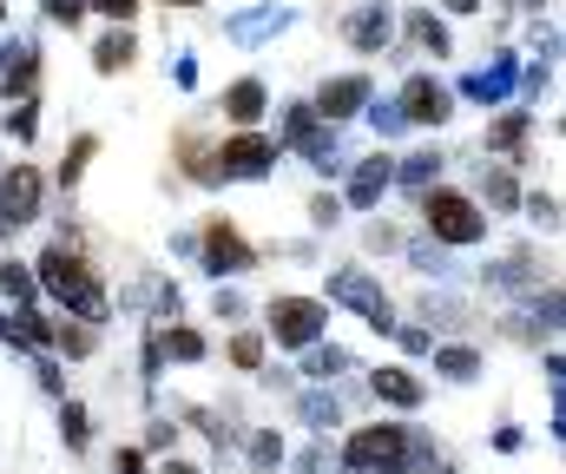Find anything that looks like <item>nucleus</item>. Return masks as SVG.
I'll return each instance as SVG.
<instances>
[{"instance_id": "6ab92c4d", "label": "nucleus", "mask_w": 566, "mask_h": 474, "mask_svg": "<svg viewBox=\"0 0 566 474\" xmlns=\"http://www.w3.org/2000/svg\"><path fill=\"white\" fill-rule=\"evenodd\" d=\"M53 343H60L66 356H93V343H99V336H93V323H60V329H53Z\"/></svg>"}, {"instance_id": "f03ea898", "label": "nucleus", "mask_w": 566, "mask_h": 474, "mask_svg": "<svg viewBox=\"0 0 566 474\" xmlns=\"http://www.w3.org/2000/svg\"><path fill=\"white\" fill-rule=\"evenodd\" d=\"M343 468L349 474H409V435H402L396 422L356 429L349 449H343Z\"/></svg>"}, {"instance_id": "b1692460", "label": "nucleus", "mask_w": 566, "mask_h": 474, "mask_svg": "<svg viewBox=\"0 0 566 474\" xmlns=\"http://www.w3.org/2000/svg\"><path fill=\"white\" fill-rule=\"evenodd\" d=\"M434 171H441V158H434V152H416L409 165H402V185H409V191H428V178H434Z\"/></svg>"}, {"instance_id": "2eb2a0df", "label": "nucleus", "mask_w": 566, "mask_h": 474, "mask_svg": "<svg viewBox=\"0 0 566 474\" xmlns=\"http://www.w3.org/2000/svg\"><path fill=\"white\" fill-rule=\"evenodd\" d=\"M343 369H349V349H310V356H303V376H310V382H329V376H343Z\"/></svg>"}, {"instance_id": "4468645a", "label": "nucleus", "mask_w": 566, "mask_h": 474, "mask_svg": "<svg viewBox=\"0 0 566 474\" xmlns=\"http://www.w3.org/2000/svg\"><path fill=\"white\" fill-rule=\"evenodd\" d=\"M224 113H231L238 126H251V119L264 113V86H258V80H238V86L224 93Z\"/></svg>"}, {"instance_id": "412c9836", "label": "nucleus", "mask_w": 566, "mask_h": 474, "mask_svg": "<svg viewBox=\"0 0 566 474\" xmlns=\"http://www.w3.org/2000/svg\"><path fill=\"white\" fill-rule=\"evenodd\" d=\"M507 80H514V66H494V73H474V80H468V93H474V99H501V93H507Z\"/></svg>"}, {"instance_id": "9b49d317", "label": "nucleus", "mask_w": 566, "mask_h": 474, "mask_svg": "<svg viewBox=\"0 0 566 474\" xmlns=\"http://www.w3.org/2000/svg\"><path fill=\"white\" fill-rule=\"evenodd\" d=\"M389 178H396V165H389V158H363V165H356V178H349V204H356V211H369V204L389 191Z\"/></svg>"}, {"instance_id": "c9c22d12", "label": "nucleus", "mask_w": 566, "mask_h": 474, "mask_svg": "<svg viewBox=\"0 0 566 474\" xmlns=\"http://www.w3.org/2000/svg\"><path fill=\"white\" fill-rule=\"evenodd\" d=\"M448 7H454V13H474V7H481V0H448Z\"/></svg>"}, {"instance_id": "473e14b6", "label": "nucleus", "mask_w": 566, "mask_h": 474, "mask_svg": "<svg viewBox=\"0 0 566 474\" xmlns=\"http://www.w3.org/2000/svg\"><path fill=\"white\" fill-rule=\"evenodd\" d=\"M310 218H316V224H336V218H343V204H336V198H316V204H310Z\"/></svg>"}, {"instance_id": "9d476101", "label": "nucleus", "mask_w": 566, "mask_h": 474, "mask_svg": "<svg viewBox=\"0 0 566 474\" xmlns=\"http://www.w3.org/2000/svg\"><path fill=\"white\" fill-rule=\"evenodd\" d=\"M363 99H369V80H363V73H349V80H329V86H323V99H316L310 113H323V119H349Z\"/></svg>"}, {"instance_id": "5701e85b", "label": "nucleus", "mask_w": 566, "mask_h": 474, "mask_svg": "<svg viewBox=\"0 0 566 474\" xmlns=\"http://www.w3.org/2000/svg\"><path fill=\"white\" fill-rule=\"evenodd\" d=\"M158 349H171L178 362H198V356H205V336H198V329H171V336H165Z\"/></svg>"}, {"instance_id": "f3484780", "label": "nucleus", "mask_w": 566, "mask_h": 474, "mask_svg": "<svg viewBox=\"0 0 566 474\" xmlns=\"http://www.w3.org/2000/svg\"><path fill=\"white\" fill-rule=\"evenodd\" d=\"M409 40H416L422 53H448V27H441L434 13H409Z\"/></svg>"}, {"instance_id": "72a5a7b5", "label": "nucleus", "mask_w": 566, "mask_h": 474, "mask_svg": "<svg viewBox=\"0 0 566 474\" xmlns=\"http://www.w3.org/2000/svg\"><path fill=\"white\" fill-rule=\"evenodd\" d=\"M93 7L113 13V20H133V13H139V0H93Z\"/></svg>"}, {"instance_id": "423d86ee", "label": "nucleus", "mask_w": 566, "mask_h": 474, "mask_svg": "<svg viewBox=\"0 0 566 474\" xmlns=\"http://www.w3.org/2000/svg\"><path fill=\"white\" fill-rule=\"evenodd\" d=\"M251 264H258L251 244H244L224 218H211V224H205V271H211V277H238V271H251Z\"/></svg>"}, {"instance_id": "58836bf2", "label": "nucleus", "mask_w": 566, "mask_h": 474, "mask_svg": "<svg viewBox=\"0 0 566 474\" xmlns=\"http://www.w3.org/2000/svg\"><path fill=\"white\" fill-rule=\"evenodd\" d=\"M0 231H7V224H0Z\"/></svg>"}, {"instance_id": "c756f323", "label": "nucleus", "mask_w": 566, "mask_h": 474, "mask_svg": "<svg viewBox=\"0 0 566 474\" xmlns=\"http://www.w3.org/2000/svg\"><path fill=\"white\" fill-rule=\"evenodd\" d=\"M86 158H93V139H80V146H73V158H66V165H60V178H66V185H73V178H80V171H86Z\"/></svg>"}, {"instance_id": "2f4dec72", "label": "nucleus", "mask_w": 566, "mask_h": 474, "mask_svg": "<svg viewBox=\"0 0 566 474\" xmlns=\"http://www.w3.org/2000/svg\"><path fill=\"white\" fill-rule=\"evenodd\" d=\"M416 271H448V257L434 244H416Z\"/></svg>"}, {"instance_id": "aec40b11", "label": "nucleus", "mask_w": 566, "mask_h": 474, "mask_svg": "<svg viewBox=\"0 0 566 474\" xmlns=\"http://www.w3.org/2000/svg\"><path fill=\"white\" fill-rule=\"evenodd\" d=\"M60 435H66V449H86V442H93V429H86V409H80V402H66V409H60Z\"/></svg>"}, {"instance_id": "dca6fc26", "label": "nucleus", "mask_w": 566, "mask_h": 474, "mask_svg": "<svg viewBox=\"0 0 566 474\" xmlns=\"http://www.w3.org/2000/svg\"><path fill=\"white\" fill-rule=\"evenodd\" d=\"M434 369H441L448 382H474V376H481V356H474V349H441Z\"/></svg>"}, {"instance_id": "ddd939ff", "label": "nucleus", "mask_w": 566, "mask_h": 474, "mask_svg": "<svg viewBox=\"0 0 566 474\" xmlns=\"http://www.w3.org/2000/svg\"><path fill=\"white\" fill-rule=\"evenodd\" d=\"M343 33H349L363 53H382V40H389V13H382V7H363V13H356Z\"/></svg>"}, {"instance_id": "39448f33", "label": "nucleus", "mask_w": 566, "mask_h": 474, "mask_svg": "<svg viewBox=\"0 0 566 474\" xmlns=\"http://www.w3.org/2000/svg\"><path fill=\"white\" fill-rule=\"evenodd\" d=\"M323 323H329V310L316 297H277L271 304V336H277L283 349H310L323 336Z\"/></svg>"}, {"instance_id": "6e6552de", "label": "nucleus", "mask_w": 566, "mask_h": 474, "mask_svg": "<svg viewBox=\"0 0 566 474\" xmlns=\"http://www.w3.org/2000/svg\"><path fill=\"white\" fill-rule=\"evenodd\" d=\"M454 113V99H448V86H434L428 73H416L409 86H402V126L416 119V126H441Z\"/></svg>"}, {"instance_id": "1a4fd4ad", "label": "nucleus", "mask_w": 566, "mask_h": 474, "mask_svg": "<svg viewBox=\"0 0 566 474\" xmlns=\"http://www.w3.org/2000/svg\"><path fill=\"white\" fill-rule=\"evenodd\" d=\"M271 158H277L271 139H231V146L218 152V171H224V178H264Z\"/></svg>"}, {"instance_id": "393cba45", "label": "nucleus", "mask_w": 566, "mask_h": 474, "mask_svg": "<svg viewBox=\"0 0 566 474\" xmlns=\"http://www.w3.org/2000/svg\"><path fill=\"white\" fill-rule=\"evenodd\" d=\"M303 422H310V429H336L343 415H336V402H329V396H303Z\"/></svg>"}, {"instance_id": "a211bd4d", "label": "nucleus", "mask_w": 566, "mask_h": 474, "mask_svg": "<svg viewBox=\"0 0 566 474\" xmlns=\"http://www.w3.org/2000/svg\"><path fill=\"white\" fill-rule=\"evenodd\" d=\"M93 53H99V73H119V66H133V40H126V33H106Z\"/></svg>"}, {"instance_id": "0eeeda50", "label": "nucleus", "mask_w": 566, "mask_h": 474, "mask_svg": "<svg viewBox=\"0 0 566 474\" xmlns=\"http://www.w3.org/2000/svg\"><path fill=\"white\" fill-rule=\"evenodd\" d=\"M27 218H40V171L13 165L0 185V224H27Z\"/></svg>"}, {"instance_id": "20e7f679", "label": "nucleus", "mask_w": 566, "mask_h": 474, "mask_svg": "<svg viewBox=\"0 0 566 474\" xmlns=\"http://www.w3.org/2000/svg\"><path fill=\"white\" fill-rule=\"evenodd\" d=\"M329 304H349V310H363V323L396 329V304H389V291H376L369 271H336L329 277Z\"/></svg>"}, {"instance_id": "f257e3e1", "label": "nucleus", "mask_w": 566, "mask_h": 474, "mask_svg": "<svg viewBox=\"0 0 566 474\" xmlns=\"http://www.w3.org/2000/svg\"><path fill=\"white\" fill-rule=\"evenodd\" d=\"M33 284H46L60 304H73L80 310V323H106V291L93 284V271H86V257L80 251H66V244H53L46 257H40V271H33Z\"/></svg>"}, {"instance_id": "7ed1b4c3", "label": "nucleus", "mask_w": 566, "mask_h": 474, "mask_svg": "<svg viewBox=\"0 0 566 474\" xmlns=\"http://www.w3.org/2000/svg\"><path fill=\"white\" fill-rule=\"evenodd\" d=\"M422 218L441 244H481V238H488V218H481L474 198H461V191H422Z\"/></svg>"}, {"instance_id": "a878e982", "label": "nucleus", "mask_w": 566, "mask_h": 474, "mask_svg": "<svg viewBox=\"0 0 566 474\" xmlns=\"http://www.w3.org/2000/svg\"><path fill=\"white\" fill-rule=\"evenodd\" d=\"M0 291H7V297H33L40 284H33V271H20V264H7V271H0Z\"/></svg>"}, {"instance_id": "cd10ccee", "label": "nucleus", "mask_w": 566, "mask_h": 474, "mask_svg": "<svg viewBox=\"0 0 566 474\" xmlns=\"http://www.w3.org/2000/svg\"><path fill=\"white\" fill-rule=\"evenodd\" d=\"M231 362H238V369H258V362H264V343H258V336H238V343H231Z\"/></svg>"}, {"instance_id": "f704fd0d", "label": "nucleus", "mask_w": 566, "mask_h": 474, "mask_svg": "<svg viewBox=\"0 0 566 474\" xmlns=\"http://www.w3.org/2000/svg\"><path fill=\"white\" fill-rule=\"evenodd\" d=\"M113 474H139V449H126V455L113 462Z\"/></svg>"}, {"instance_id": "c85d7f7f", "label": "nucleus", "mask_w": 566, "mask_h": 474, "mask_svg": "<svg viewBox=\"0 0 566 474\" xmlns=\"http://www.w3.org/2000/svg\"><path fill=\"white\" fill-rule=\"evenodd\" d=\"M277 455H283V442H277V435H251V462H258V468H271Z\"/></svg>"}, {"instance_id": "bb28decb", "label": "nucleus", "mask_w": 566, "mask_h": 474, "mask_svg": "<svg viewBox=\"0 0 566 474\" xmlns=\"http://www.w3.org/2000/svg\"><path fill=\"white\" fill-rule=\"evenodd\" d=\"M481 191H488L494 204H514V178H507V171H481Z\"/></svg>"}, {"instance_id": "4be33fe9", "label": "nucleus", "mask_w": 566, "mask_h": 474, "mask_svg": "<svg viewBox=\"0 0 566 474\" xmlns=\"http://www.w3.org/2000/svg\"><path fill=\"white\" fill-rule=\"evenodd\" d=\"M521 139H527V113H514V119H501V126L488 133V146H494V152H514Z\"/></svg>"}, {"instance_id": "7c9ffc66", "label": "nucleus", "mask_w": 566, "mask_h": 474, "mask_svg": "<svg viewBox=\"0 0 566 474\" xmlns=\"http://www.w3.org/2000/svg\"><path fill=\"white\" fill-rule=\"evenodd\" d=\"M46 13H53V20H60V27H73V20H80V13H86V0H46Z\"/></svg>"}, {"instance_id": "4c0bfd02", "label": "nucleus", "mask_w": 566, "mask_h": 474, "mask_svg": "<svg viewBox=\"0 0 566 474\" xmlns=\"http://www.w3.org/2000/svg\"><path fill=\"white\" fill-rule=\"evenodd\" d=\"M514 7H541V0H514Z\"/></svg>"}, {"instance_id": "f8f14e48", "label": "nucleus", "mask_w": 566, "mask_h": 474, "mask_svg": "<svg viewBox=\"0 0 566 474\" xmlns=\"http://www.w3.org/2000/svg\"><path fill=\"white\" fill-rule=\"evenodd\" d=\"M422 376L409 369H376V402H396V409H422Z\"/></svg>"}, {"instance_id": "e433bc0d", "label": "nucleus", "mask_w": 566, "mask_h": 474, "mask_svg": "<svg viewBox=\"0 0 566 474\" xmlns=\"http://www.w3.org/2000/svg\"><path fill=\"white\" fill-rule=\"evenodd\" d=\"M165 7H198V0H165Z\"/></svg>"}]
</instances>
